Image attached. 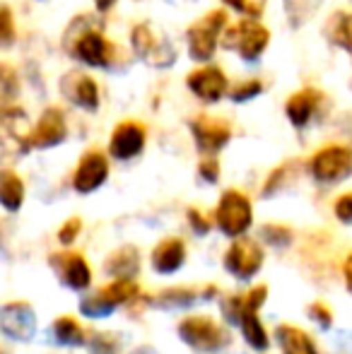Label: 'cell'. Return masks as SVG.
I'll list each match as a JSON object with an SVG mask.
<instances>
[{
    "instance_id": "cell-37",
    "label": "cell",
    "mask_w": 352,
    "mask_h": 354,
    "mask_svg": "<svg viewBox=\"0 0 352 354\" xmlns=\"http://www.w3.org/2000/svg\"><path fill=\"white\" fill-rule=\"evenodd\" d=\"M333 212L343 224H352V193H345V196H340L335 201Z\"/></svg>"
},
{
    "instance_id": "cell-41",
    "label": "cell",
    "mask_w": 352,
    "mask_h": 354,
    "mask_svg": "<svg viewBox=\"0 0 352 354\" xmlns=\"http://www.w3.org/2000/svg\"><path fill=\"white\" fill-rule=\"evenodd\" d=\"M94 5H97L99 12H106V10H111L116 5V0H94Z\"/></svg>"
},
{
    "instance_id": "cell-34",
    "label": "cell",
    "mask_w": 352,
    "mask_h": 354,
    "mask_svg": "<svg viewBox=\"0 0 352 354\" xmlns=\"http://www.w3.org/2000/svg\"><path fill=\"white\" fill-rule=\"evenodd\" d=\"M82 232V219L80 217H71L66 224L61 227V232H58V241L61 243H73L77 239V234Z\"/></svg>"
},
{
    "instance_id": "cell-29",
    "label": "cell",
    "mask_w": 352,
    "mask_h": 354,
    "mask_svg": "<svg viewBox=\"0 0 352 354\" xmlns=\"http://www.w3.org/2000/svg\"><path fill=\"white\" fill-rule=\"evenodd\" d=\"M0 92H3L5 102H10V99H12L15 94L19 92V82H17V77H15V71L10 66L0 68Z\"/></svg>"
},
{
    "instance_id": "cell-27",
    "label": "cell",
    "mask_w": 352,
    "mask_h": 354,
    "mask_svg": "<svg viewBox=\"0 0 352 354\" xmlns=\"http://www.w3.org/2000/svg\"><path fill=\"white\" fill-rule=\"evenodd\" d=\"M263 92V84L259 80H246V82H239L237 87L230 89V97L232 102H249V99H256L259 94Z\"/></svg>"
},
{
    "instance_id": "cell-7",
    "label": "cell",
    "mask_w": 352,
    "mask_h": 354,
    "mask_svg": "<svg viewBox=\"0 0 352 354\" xmlns=\"http://www.w3.org/2000/svg\"><path fill=\"white\" fill-rule=\"evenodd\" d=\"M68 136V126H66V113L58 106H48L41 113L39 123L27 133V140H24V149L34 147V149H48L56 147L66 140Z\"/></svg>"
},
{
    "instance_id": "cell-3",
    "label": "cell",
    "mask_w": 352,
    "mask_h": 354,
    "mask_svg": "<svg viewBox=\"0 0 352 354\" xmlns=\"http://www.w3.org/2000/svg\"><path fill=\"white\" fill-rule=\"evenodd\" d=\"M178 335L196 352H220L230 342L227 330L207 316H188L178 323Z\"/></svg>"
},
{
    "instance_id": "cell-15",
    "label": "cell",
    "mask_w": 352,
    "mask_h": 354,
    "mask_svg": "<svg viewBox=\"0 0 352 354\" xmlns=\"http://www.w3.org/2000/svg\"><path fill=\"white\" fill-rule=\"evenodd\" d=\"M63 92L68 94V99L75 106L85 109V111H97L99 109V87L89 75H68V80L63 82Z\"/></svg>"
},
{
    "instance_id": "cell-35",
    "label": "cell",
    "mask_w": 352,
    "mask_h": 354,
    "mask_svg": "<svg viewBox=\"0 0 352 354\" xmlns=\"http://www.w3.org/2000/svg\"><path fill=\"white\" fill-rule=\"evenodd\" d=\"M198 174L203 176V181L217 183V178H220V162L215 157H205L201 162V167H198Z\"/></svg>"
},
{
    "instance_id": "cell-17",
    "label": "cell",
    "mask_w": 352,
    "mask_h": 354,
    "mask_svg": "<svg viewBox=\"0 0 352 354\" xmlns=\"http://www.w3.org/2000/svg\"><path fill=\"white\" fill-rule=\"evenodd\" d=\"M3 330L15 340H29L34 333V311L24 301L8 304L3 308Z\"/></svg>"
},
{
    "instance_id": "cell-2",
    "label": "cell",
    "mask_w": 352,
    "mask_h": 354,
    "mask_svg": "<svg viewBox=\"0 0 352 354\" xmlns=\"http://www.w3.org/2000/svg\"><path fill=\"white\" fill-rule=\"evenodd\" d=\"M227 27V12L225 10H212L205 17H201L198 22H193L186 29V41H188V53L193 61L205 63L215 56L217 41L222 39V32Z\"/></svg>"
},
{
    "instance_id": "cell-8",
    "label": "cell",
    "mask_w": 352,
    "mask_h": 354,
    "mask_svg": "<svg viewBox=\"0 0 352 354\" xmlns=\"http://www.w3.org/2000/svg\"><path fill=\"white\" fill-rule=\"evenodd\" d=\"M263 266V248L251 239H239L225 253L227 272L237 275L239 280H251Z\"/></svg>"
},
{
    "instance_id": "cell-19",
    "label": "cell",
    "mask_w": 352,
    "mask_h": 354,
    "mask_svg": "<svg viewBox=\"0 0 352 354\" xmlns=\"http://www.w3.org/2000/svg\"><path fill=\"white\" fill-rule=\"evenodd\" d=\"M275 337L282 347V354H319L314 345V337L297 326H280L275 330Z\"/></svg>"
},
{
    "instance_id": "cell-9",
    "label": "cell",
    "mask_w": 352,
    "mask_h": 354,
    "mask_svg": "<svg viewBox=\"0 0 352 354\" xmlns=\"http://www.w3.org/2000/svg\"><path fill=\"white\" fill-rule=\"evenodd\" d=\"M186 87L205 104L220 102V99L230 92V84H227L225 73L215 66H203V68H198V71L188 73Z\"/></svg>"
},
{
    "instance_id": "cell-26",
    "label": "cell",
    "mask_w": 352,
    "mask_h": 354,
    "mask_svg": "<svg viewBox=\"0 0 352 354\" xmlns=\"http://www.w3.org/2000/svg\"><path fill=\"white\" fill-rule=\"evenodd\" d=\"M285 8H287V15L292 17V24L299 27L306 17L314 15V10L319 8V0H287Z\"/></svg>"
},
{
    "instance_id": "cell-12",
    "label": "cell",
    "mask_w": 352,
    "mask_h": 354,
    "mask_svg": "<svg viewBox=\"0 0 352 354\" xmlns=\"http://www.w3.org/2000/svg\"><path fill=\"white\" fill-rule=\"evenodd\" d=\"M145 138H147V131H145L142 123L123 121L113 128L111 140H109V152H111V157L126 162V159H133L136 154L142 152V147H145Z\"/></svg>"
},
{
    "instance_id": "cell-33",
    "label": "cell",
    "mask_w": 352,
    "mask_h": 354,
    "mask_svg": "<svg viewBox=\"0 0 352 354\" xmlns=\"http://www.w3.org/2000/svg\"><path fill=\"white\" fill-rule=\"evenodd\" d=\"M263 236L268 241L272 243V246H285V243H290L292 239V232L287 227H280V224H270V227H263Z\"/></svg>"
},
{
    "instance_id": "cell-18",
    "label": "cell",
    "mask_w": 352,
    "mask_h": 354,
    "mask_svg": "<svg viewBox=\"0 0 352 354\" xmlns=\"http://www.w3.org/2000/svg\"><path fill=\"white\" fill-rule=\"evenodd\" d=\"M186 261V243L181 239H165L155 246L152 251V268L162 275H169V272L178 270Z\"/></svg>"
},
{
    "instance_id": "cell-14",
    "label": "cell",
    "mask_w": 352,
    "mask_h": 354,
    "mask_svg": "<svg viewBox=\"0 0 352 354\" xmlns=\"http://www.w3.org/2000/svg\"><path fill=\"white\" fill-rule=\"evenodd\" d=\"M321 102H324V94H321L319 89L304 87V89H299V92H295L285 102V113H287V118H290L292 126L304 128L306 123L314 118V113H316V109L321 106Z\"/></svg>"
},
{
    "instance_id": "cell-4",
    "label": "cell",
    "mask_w": 352,
    "mask_h": 354,
    "mask_svg": "<svg viewBox=\"0 0 352 354\" xmlns=\"http://www.w3.org/2000/svg\"><path fill=\"white\" fill-rule=\"evenodd\" d=\"M254 222V207L251 201L241 191H225L217 203L215 224L227 236H241Z\"/></svg>"
},
{
    "instance_id": "cell-28",
    "label": "cell",
    "mask_w": 352,
    "mask_h": 354,
    "mask_svg": "<svg viewBox=\"0 0 352 354\" xmlns=\"http://www.w3.org/2000/svg\"><path fill=\"white\" fill-rule=\"evenodd\" d=\"M222 3H227L230 8H234L237 12L246 15V17H254V19H259L266 10V0H222Z\"/></svg>"
},
{
    "instance_id": "cell-36",
    "label": "cell",
    "mask_w": 352,
    "mask_h": 354,
    "mask_svg": "<svg viewBox=\"0 0 352 354\" xmlns=\"http://www.w3.org/2000/svg\"><path fill=\"white\" fill-rule=\"evenodd\" d=\"M306 313H309L316 323H321V326H331V323H333V311H331L324 301H314L306 308Z\"/></svg>"
},
{
    "instance_id": "cell-20",
    "label": "cell",
    "mask_w": 352,
    "mask_h": 354,
    "mask_svg": "<svg viewBox=\"0 0 352 354\" xmlns=\"http://www.w3.org/2000/svg\"><path fill=\"white\" fill-rule=\"evenodd\" d=\"M324 32H326V37H328V41L345 48L352 56V12H345V10L333 12V17L328 19Z\"/></svg>"
},
{
    "instance_id": "cell-30",
    "label": "cell",
    "mask_w": 352,
    "mask_h": 354,
    "mask_svg": "<svg viewBox=\"0 0 352 354\" xmlns=\"http://www.w3.org/2000/svg\"><path fill=\"white\" fill-rule=\"evenodd\" d=\"M0 41H3L5 48L12 46L15 41V22L8 5H3V10H0Z\"/></svg>"
},
{
    "instance_id": "cell-23",
    "label": "cell",
    "mask_w": 352,
    "mask_h": 354,
    "mask_svg": "<svg viewBox=\"0 0 352 354\" xmlns=\"http://www.w3.org/2000/svg\"><path fill=\"white\" fill-rule=\"evenodd\" d=\"M239 323H241V330H244L246 342H249L254 350L266 352L270 340H268L266 328L261 326V321H259V311H241Z\"/></svg>"
},
{
    "instance_id": "cell-1",
    "label": "cell",
    "mask_w": 352,
    "mask_h": 354,
    "mask_svg": "<svg viewBox=\"0 0 352 354\" xmlns=\"http://www.w3.org/2000/svg\"><path fill=\"white\" fill-rule=\"evenodd\" d=\"M220 41L227 51L239 53L241 61L256 63L263 56L268 44H270V32H268L263 24L251 17V19H241V22L232 24V27H225Z\"/></svg>"
},
{
    "instance_id": "cell-13",
    "label": "cell",
    "mask_w": 352,
    "mask_h": 354,
    "mask_svg": "<svg viewBox=\"0 0 352 354\" xmlns=\"http://www.w3.org/2000/svg\"><path fill=\"white\" fill-rule=\"evenodd\" d=\"M109 176V162L99 149H89L82 154L75 174H73V188L77 193H92L106 181Z\"/></svg>"
},
{
    "instance_id": "cell-32",
    "label": "cell",
    "mask_w": 352,
    "mask_h": 354,
    "mask_svg": "<svg viewBox=\"0 0 352 354\" xmlns=\"http://www.w3.org/2000/svg\"><path fill=\"white\" fill-rule=\"evenodd\" d=\"M113 308L116 306H111V304H109L106 299L99 297V294L82 301V313H85V316H106V313H111Z\"/></svg>"
},
{
    "instance_id": "cell-6",
    "label": "cell",
    "mask_w": 352,
    "mask_h": 354,
    "mask_svg": "<svg viewBox=\"0 0 352 354\" xmlns=\"http://www.w3.org/2000/svg\"><path fill=\"white\" fill-rule=\"evenodd\" d=\"M131 46L136 51V56L150 63V66L167 68L172 63H176V48L167 41H160L147 24H136L131 29Z\"/></svg>"
},
{
    "instance_id": "cell-10",
    "label": "cell",
    "mask_w": 352,
    "mask_h": 354,
    "mask_svg": "<svg viewBox=\"0 0 352 354\" xmlns=\"http://www.w3.org/2000/svg\"><path fill=\"white\" fill-rule=\"evenodd\" d=\"M191 133L196 138V145L201 152L205 154H215L230 142L232 138V126L222 118H212V116H198L191 123Z\"/></svg>"
},
{
    "instance_id": "cell-5",
    "label": "cell",
    "mask_w": 352,
    "mask_h": 354,
    "mask_svg": "<svg viewBox=\"0 0 352 354\" xmlns=\"http://www.w3.org/2000/svg\"><path fill=\"white\" fill-rule=\"evenodd\" d=\"M309 171L319 183L343 181L352 174V147H348V145H326L311 157Z\"/></svg>"
},
{
    "instance_id": "cell-40",
    "label": "cell",
    "mask_w": 352,
    "mask_h": 354,
    "mask_svg": "<svg viewBox=\"0 0 352 354\" xmlns=\"http://www.w3.org/2000/svg\"><path fill=\"white\" fill-rule=\"evenodd\" d=\"M343 277H345V287L352 292V253L348 256V261L343 263Z\"/></svg>"
},
{
    "instance_id": "cell-11",
    "label": "cell",
    "mask_w": 352,
    "mask_h": 354,
    "mask_svg": "<svg viewBox=\"0 0 352 354\" xmlns=\"http://www.w3.org/2000/svg\"><path fill=\"white\" fill-rule=\"evenodd\" d=\"M71 53L80 63H85V66L106 68L109 61H111L113 48H111V44H109V39L104 37L99 29H87V32H82L80 37L75 39V44L71 46Z\"/></svg>"
},
{
    "instance_id": "cell-25",
    "label": "cell",
    "mask_w": 352,
    "mask_h": 354,
    "mask_svg": "<svg viewBox=\"0 0 352 354\" xmlns=\"http://www.w3.org/2000/svg\"><path fill=\"white\" fill-rule=\"evenodd\" d=\"M53 333L61 345H82L85 342V330L73 316H61L53 323Z\"/></svg>"
},
{
    "instance_id": "cell-24",
    "label": "cell",
    "mask_w": 352,
    "mask_h": 354,
    "mask_svg": "<svg viewBox=\"0 0 352 354\" xmlns=\"http://www.w3.org/2000/svg\"><path fill=\"white\" fill-rule=\"evenodd\" d=\"M106 270L116 277H131L138 272V251L133 246H123L106 258Z\"/></svg>"
},
{
    "instance_id": "cell-16",
    "label": "cell",
    "mask_w": 352,
    "mask_h": 354,
    "mask_svg": "<svg viewBox=\"0 0 352 354\" xmlns=\"http://www.w3.org/2000/svg\"><path fill=\"white\" fill-rule=\"evenodd\" d=\"M51 263L56 268H61V275L71 289H87L92 282V272L82 253H58L51 256Z\"/></svg>"
},
{
    "instance_id": "cell-39",
    "label": "cell",
    "mask_w": 352,
    "mask_h": 354,
    "mask_svg": "<svg viewBox=\"0 0 352 354\" xmlns=\"http://www.w3.org/2000/svg\"><path fill=\"white\" fill-rule=\"evenodd\" d=\"M188 222H191V227L196 229L198 234H207V229H210V222H207L198 210H193V207L188 210Z\"/></svg>"
},
{
    "instance_id": "cell-22",
    "label": "cell",
    "mask_w": 352,
    "mask_h": 354,
    "mask_svg": "<svg viewBox=\"0 0 352 354\" xmlns=\"http://www.w3.org/2000/svg\"><path fill=\"white\" fill-rule=\"evenodd\" d=\"M140 294V287L133 277H116L113 282H109L106 287L99 292V297L106 299L111 306H118V304L133 301V299Z\"/></svg>"
},
{
    "instance_id": "cell-38",
    "label": "cell",
    "mask_w": 352,
    "mask_h": 354,
    "mask_svg": "<svg viewBox=\"0 0 352 354\" xmlns=\"http://www.w3.org/2000/svg\"><path fill=\"white\" fill-rule=\"evenodd\" d=\"M290 171V164H285V167H280V169H275V171L268 176V181H266V188H263V196H272V193L280 188V183L285 181V174Z\"/></svg>"
},
{
    "instance_id": "cell-31",
    "label": "cell",
    "mask_w": 352,
    "mask_h": 354,
    "mask_svg": "<svg viewBox=\"0 0 352 354\" xmlns=\"http://www.w3.org/2000/svg\"><path fill=\"white\" fill-rule=\"evenodd\" d=\"M193 299H196V292L193 289H167V292H162L160 297H157V301H169V304H176V306H183V304H191Z\"/></svg>"
},
{
    "instance_id": "cell-21",
    "label": "cell",
    "mask_w": 352,
    "mask_h": 354,
    "mask_svg": "<svg viewBox=\"0 0 352 354\" xmlns=\"http://www.w3.org/2000/svg\"><path fill=\"white\" fill-rule=\"evenodd\" d=\"M0 203L8 212H17L24 203V183L15 171H3L0 178Z\"/></svg>"
}]
</instances>
